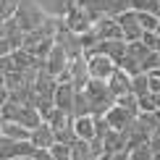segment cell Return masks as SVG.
Here are the masks:
<instances>
[{
    "mask_svg": "<svg viewBox=\"0 0 160 160\" xmlns=\"http://www.w3.org/2000/svg\"><path fill=\"white\" fill-rule=\"evenodd\" d=\"M110 160H131V155H129V150H121V152H116Z\"/></svg>",
    "mask_w": 160,
    "mask_h": 160,
    "instance_id": "cell-29",
    "label": "cell"
},
{
    "mask_svg": "<svg viewBox=\"0 0 160 160\" xmlns=\"http://www.w3.org/2000/svg\"><path fill=\"white\" fill-rule=\"evenodd\" d=\"M48 61H39L37 55H32L29 50L18 48L8 52V55H0V74H13V71H29V68H45Z\"/></svg>",
    "mask_w": 160,
    "mask_h": 160,
    "instance_id": "cell-2",
    "label": "cell"
},
{
    "mask_svg": "<svg viewBox=\"0 0 160 160\" xmlns=\"http://www.w3.org/2000/svg\"><path fill=\"white\" fill-rule=\"evenodd\" d=\"M92 34H95V39H126L116 16H100L92 26Z\"/></svg>",
    "mask_w": 160,
    "mask_h": 160,
    "instance_id": "cell-7",
    "label": "cell"
},
{
    "mask_svg": "<svg viewBox=\"0 0 160 160\" xmlns=\"http://www.w3.org/2000/svg\"><path fill=\"white\" fill-rule=\"evenodd\" d=\"M150 147H152V152H155V160H160V134H152Z\"/></svg>",
    "mask_w": 160,
    "mask_h": 160,
    "instance_id": "cell-27",
    "label": "cell"
},
{
    "mask_svg": "<svg viewBox=\"0 0 160 160\" xmlns=\"http://www.w3.org/2000/svg\"><path fill=\"white\" fill-rule=\"evenodd\" d=\"M48 13H45L34 0H21L18 3V11H16V21L21 24L24 32H32V29H39L45 21H48Z\"/></svg>",
    "mask_w": 160,
    "mask_h": 160,
    "instance_id": "cell-4",
    "label": "cell"
},
{
    "mask_svg": "<svg viewBox=\"0 0 160 160\" xmlns=\"http://www.w3.org/2000/svg\"><path fill=\"white\" fill-rule=\"evenodd\" d=\"M87 97H89L92 116H105V113L116 105V100H118L105 79H89V84H87Z\"/></svg>",
    "mask_w": 160,
    "mask_h": 160,
    "instance_id": "cell-1",
    "label": "cell"
},
{
    "mask_svg": "<svg viewBox=\"0 0 160 160\" xmlns=\"http://www.w3.org/2000/svg\"><path fill=\"white\" fill-rule=\"evenodd\" d=\"M121 150H129V134L121 131V129H110L105 134V152L108 155H116Z\"/></svg>",
    "mask_w": 160,
    "mask_h": 160,
    "instance_id": "cell-12",
    "label": "cell"
},
{
    "mask_svg": "<svg viewBox=\"0 0 160 160\" xmlns=\"http://www.w3.org/2000/svg\"><path fill=\"white\" fill-rule=\"evenodd\" d=\"M18 3H21V0H3V5H0V21H3V18H13V16H16Z\"/></svg>",
    "mask_w": 160,
    "mask_h": 160,
    "instance_id": "cell-23",
    "label": "cell"
},
{
    "mask_svg": "<svg viewBox=\"0 0 160 160\" xmlns=\"http://www.w3.org/2000/svg\"><path fill=\"white\" fill-rule=\"evenodd\" d=\"M71 160H97V155L92 152V144L79 139V142L71 147Z\"/></svg>",
    "mask_w": 160,
    "mask_h": 160,
    "instance_id": "cell-17",
    "label": "cell"
},
{
    "mask_svg": "<svg viewBox=\"0 0 160 160\" xmlns=\"http://www.w3.org/2000/svg\"><path fill=\"white\" fill-rule=\"evenodd\" d=\"M71 66V55H68V50L63 48V45H58L55 42V48L50 50V55H48V66L45 68L50 71V74H55V76H61L66 68Z\"/></svg>",
    "mask_w": 160,
    "mask_h": 160,
    "instance_id": "cell-10",
    "label": "cell"
},
{
    "mask_svg": "<svg viewBox=\"0 0 160 160\" xmlns=\"http://www.w3.org/2000/svg\"><path fill=\"white\" fill-rule=\"evenodd\" d=\"M131 8L134 11H147L160 16V0H131Z\"/></svg>",
    "mask_w": 160,
    "mask_h": 160,
    "instance_id": "cell-22",
    "label": "cell"
},
{
    "mask_svg": "<svg viewBox=\"0 0 160 160\" xmlns=\"http://www.w3.org/2000/svg\"><path fill=\"white\" fill-rule=\"evenodd\" d=\"M121 108H126L129 113H134V116H139L142 113V108H139V95H134V92H126V95H121L116 100Z\"/></svg>",
    "mask_w": 160,
    "mask_h": 160,
    "instance_id": "cell-18",
    "label": "cell"
},
{
    "mask_svg": "<svg viewBox=\"0 0 160 160\" xmlns=\"http://www.w3.org/2000/svg\"><path fill=\"white\" fill-rule=\"evenodd\" d=\"M155 100H158V108H160V92H155Z\"/></svg>",
    "mask_w": 160,
    "mask_h": 160,
    "instance_id": "cell-30",
    "label": "cell"
},
{
    "mask_svg": "<svg viewBox=\"0 0 160 160\" xmlns=\"http://www.w3.org/2000/svg\"><path fill=\"white\" fill-rule=\"evenodd\" d=\"M24 37H26V32L16 21V16L3 18V24H0V55H8V52L24 48Z\"/></svg>",
    "mask_w": 160,
    "mask_h": 160,
    "instance_id": "cell-3",
    "label": "cell"
},
{
    "mask_svg": "<svg viewBox=\"0 0 160 160\" xmlns=\"http://www.w3.org/2000/svg\"><path fill=\"white\" fill-rule=\"evenodd\" d=\"M139 108H142V113H152V110H158L155 92H147V95H142V97H139Z\"/></svg>",
    "mask_w": 160,
    "mask_h": 160,
    "instance_id": "cell-24",
    "label": "cell"
},
{
    "mask_svg": "<svg viewBox=\"0 0 160 160\" xmlns=\"http://www.w3.org/2000/svg\"><path fill=\"white\" fill-rule=\"evenodd\" d=\"M0 137H11V139H32V129L18 121H3L0 126Z\"/></svg>",
    "mask_w": 160,
    "mask_h": 160,
    "instance_id": "cell-16",
    "label": "cell"
},
{
    "mask_svg": "<svg viewBox=\"0 0 160 160\" xmlns=\"http://www.w3.org/2000/svg\"><path fill=\"white\" fill-rule=\"evenodd\" d=\"M32 142H34V147H45V150H50L52 144L58 142V139H55V129H52L48 121H42L37 129H32Z\"/></svg>",
    "mask_w": 160,
    "mask_h": 160,
    "instance_id": "cell-11",
    "label": "cell"
},
{
    "mask_svg": "<svg viewBox=\"0 0 160 160\" xmlns=\"http://www.w3.org/2000/svg\"><path fill=\"white\" fill-rule=\"evenodd\" d=\"M32 158H34V160H55V155H52V150H45V147H37Z\"/></svg>",
    "mask_w": 160,
    "mask_h": 160,
    "instance_id": "cell-26",
    "label": "cell"
},
{
    "mask_svg": "<svg viewBox=\"0 0 160 160\" xmlns=\"http://www.w3.org/2000/svg\"><path fill=\"white\" fill-rule=\"evenodd\" d=\"M150 52H152V50L147 48V42H144V39H137V42H129V55H134L139 63H142L144 58L150 55Z\"/></svg>",
    "mask_w": 160,
    "mask_h": 160,
    "instance_id": "cell-21",
    "label": "cell"
},
{
    "mask_svg": "<svg viewBox=\"0 0 160 160\" xmlns=\"http://www.w3.org/2000/svg\"><path fill=\"white\" fill-rule=\"evenodd\" d=\"M137 16H139V24L144 26V32H158L160 16H155V13H147V11H137Z\"/></svg>",
    "mask_w": 160,
    "mask_h": 160,
    "instance_id": "cell-20",
    "label": "cell"
},
{
    "mask_svg": "<svg viewBox=\"0 0 160 160\" xmlns=\"http://www.w3.org/2000/svg\"><path fill=\"white\" fill-rule=\"evenodd\" d=\"M87 66H89V76L92 79H105V82H108L113 76V71L118 68V63L113 61L110 55H89L87 58Z\"/></svg>",
    "mask_w": 160,
    "mask_h": 160,
    "instance_id": "cell-9",
    "label": "cell"
},
{
    "mask_svg": "<svg viewBox=\"0 0 160 160\" xmlns=\"http://www.w3.org/2000/svg\"><path fill=\"white\" fill-rule=\"evenodd\" d=\"M34 142L32 139H11V137H0V158L3 160H18L26 155H34Z\"/></svg>",
    "mask_w": 160,
    "mask_h": 160,
    "instance_id": "cell-5",
    "label": "cell"
},
{
    "mask_svg": "<svg viewBox=\"0 0 160 160\" xmlns=\"http://www.w3.org/2000/svg\"><path fill=\"white\" fill-rule=\"evenodd\" d=\"M131 89H134V95H147L150 92V74H137V76H131Z\"/></svg>",
    "mask_w": 160,
    "mask_h": 160,
    "instance_id": "cell-19",
    "label": "cell"
},
{
    "mask_svg": "<svg viewBox=\"0 0 160 160\" xmlns=\"http://www.w3.org/2000/svg\"><path fill=\"white\" fill-rule=\"evenodd\" d=\"M108 84H110V89H113V95H116V97L126 95V92H134V89H131V74H126L123 68L113 71V76L108 79Z\"/></svg>",
    "mask_w": 160,
    "mask_h": 160,
    "instance_id": "cell-14",
    "label": "cell"
},
{
    "mask_svg": "<svg viewBox=\"0 0 160 160\" xmlns=\"http://www.w3.org/2000/svg\"><path fill=\"white\" fill-rule=\"evenodd\" d=\"M74 129H76V137L84 139V142H89V139H95V116H76L74 118Z\"/></svg>",
    "mask_w": 160,
    "mask_h": 160,
    "instance_id": "cell-15",
    "label": "cell"
},
{
    "mask_svg": "<svg viewBox=\"0 0 160 160\" xmlns=\"http://www.w3.org/2000/svg\"><path fill=\"white\" fill-rule=\"evenodd\" d=\"M150 92H160V76L150 74Z\"/></svg>",
    "mask_w": 160,
    "mask_h": 160,
    "instance_id": "cell-28",
    "label": "cell"
},
{
    "mask_svg": "<svg viewBox=\"0 0 160 160\" xmlns=\"http://www.w3.org/2000/svg\"><path fill=\"white\" fill-rule=\"evenodd\" d=\"M116 18H118V24H121V29H123L126 42H137V39H142V37H144V26L139 24V16H137V11H134V8L118 13Z\"/></svg>",
    "mask_w": 160,
    "mask_h": 160,
    "instance_id": "cell-8",
    "label": "cell"
},
{
    "mask_svg": "<svg viewBox=\"0 0 160 160\" xmlns=\"http://www.w3.org/2000/svg\"><path fill=\"white\" fill-rule=\"evenodd\" d=\"M52 3V11L58 13V16H66V13L71 11V5L76 3V0H50Z\"/></svg>",
    "mask_w": 160,
    "mask_h": 160,
    "instance_id": "cell-25",
    "label": "cell"
},
{
    "mask_svg": "<svg viewBox=\"0 0 160 160\" xmlns=\"http://www.w3.org/2000/svg\"><path fill=\"white\" fill-rule=\"evenodd\" d=\"M105 118H108V123H110V129H126V126H129L131 121H134V113H129V110H126V108H121V105H113V108L108 110V113H105Z\"/></svg>",
    "mask_w": 160,
    "mask_h": 160,
    "instance_id": "cell-13",
    "label": "cell"
},
{
    "mask_svg": "<svg viewBox=\"0 0 160 160\" xmlns=\"http://www.w3.org/2000/svg\"><path fill=\"white\" fill-rule=\"evenodd\" d=\"M63 18H66V24H68L76 34H87V32H92V26H95V21H97V18L92 16V11L84 8V5H79V3L71 5V11L66 13Z\"/></svg>",
    "mask_w": 160,
    "mask_h": 160,
    "instance_id": "cell-6",
    "label": "cell"
}]
</instances>
